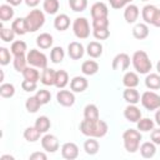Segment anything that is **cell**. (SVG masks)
I'll return each mask as SVG.
<instances>
[{
	"label": "cell",
	"mask_w": 160,
	"mask_h": 160,
	"mask_svg": "<svg viewBox=\"0 0 160 160\" xmlns=\"http://www.w3.org/2000/svg\"><path fill=\"white\" fill-rule=\"evenodd\" d=\"M59 8H60V2L59 0H44V4H42V9L46 14L49 15H54L59 11Z\"/></svg>",
	"instance_id": "obj_37"
},
{
	"label": "cell",
	"mask_w": 160,
	"mask_h": 160,
	"mask_svg": "<svg viewBox=\"0 0 160 160\" xmlns=\"http://www.w3.org/2000/svg\"><path fill=\"white\" fill-rule=\"evenodd\" d=\"M100 149V144L96 140V138H89L85 142H84V150L88 155H95L98 154Z\"/></svg>",
	"instance_id": "obj_29"
},
{
	"label": "cell",
	"mask_w": 160,
	"mask_h": 160,
	"mask_svg": "<svg viewBox=\"0 0 160 160\" xmlns=\"http://www.w3.org/2000/svg\"><path fill=\"white\" fill-rule=\"evenodd\" d=\"M141 131L135 130V129H128L122 134V140H124V148L128 152H136L140 148V141H141Z\"/></svg>",
	"instance_id": "obj_3"
},
{
	"label": "cell",
	"mask_w": 160,
	"mask_h": 160,
	"mask_svg": "<svg viewBox=\"0 0 160 160\" xmlns=\"http://www.w3.org/2000/svg\"><path fill=\"white\" fill-rule=\"evenodd\" d=\"M69 84V74L65 70H58L55 75V86L58 89H64Z\"/></svg>",
	"instance_id": "obj_32"
},
{
	"label": "cell",
	"mask_w": 160,
	"mask_h": 160,
	"mask_svg": "<svg viewBox=\"0 0 160 160\" xmlns=\"http://www.w3.org/2000/svg\"><path fill=\"white\" fill-rule=\"evenodd\" d=\"M124 116L130 122H138L141 119V111L136 105L129 104L124 110Z\"/></svg>",
	"instance_id": "obj_14"
},
{
	"label": "cell",
	"mask_w": 160,
	"mask_h": 160,
	"mask_svg": "<svg viewBox=\"0 0 160 160\" xmlns=\"http://www.w3.org/2000/svg\"><path fill=\"white\" fill-rule=\"evenodd\" d=\"M90 14L92 19H101V18H108L109 15V8L105 2H95L92 4L91 9H90Z\"/></svg>",
	"instance_id": "obj_12"
},
{
	"label": "cell",
	"mask_w": 160,
	"mask_h": 160,
	"mask_svg": "<svg viewBox=\"0 0 160 160\" xmlns=\"http://www.w3.org/2000/svg\"><path fill=\"white\" fill-rule=\"evenodd\" d=\"M158 8L155 5H151V4H148L142 8L141 10V16H142V20L145 21V24H152V20H154V16H155V12H156Z\"/></svg>",
	"instance_id": "obj_23"
},
{
	"label": "cell",
	"mask_w": 160,
	"mask_h": 160,
	"mask_svg": "<svg viewBox=\"0 0 160 160\" xmlns=\"http://www.w3.org/2000/svg\"><path fill=\"white\" fill-rule=\"evenodd\" d=\"M25 21H26V25H28V31L29 32H35L45 24V15L41 10L34 9L25 16Z\"/></svg>",
	"instance_id": "obj_4"
},
{
	"label": "cell",
	"mask_w": 160,
	"mask_h": 160,
	"mask_svg": "<svg viewBox=\"0 0 160 160\" xmlns=\"http://www.w3.org/2000/svg\"><path fill=\"white\" fill-rule=\"evenodd\" d=\"M52 42H54V39L49 32H42L36 38V45L42 50L50 49L52 46Z\"/></svg>",
	"instance_id": "obj_24"
},
{
	"label": "cell",
	"mask_w": 160,
	"mask_h": 160,
	"mask_svg": "<svg viewBox=\"0 0 160 160\" xmlns=\"http://www.w3.org/2000/svg\"><path fill=\"white\" fill-rule=\"evenodd\" d=\"M136 126H138V130H139V131L148 132V131H151V130L155 128V121L151 120L150 118H141V119L136 122Z\"/></svg>",
	"instance_id": "obj_34"
},
{
	"label": "cell",
	"mask_w": 160,
	"mask_h": 160,
	"mask_svg": "<svg viewBox=\"0 0 160 160\" xmlns=\"http://www.w3.org/2000/svg\"><path fill=\"white\" fill-rule=\"evenodd\" d=\"M109 126L104 120H88L84 119L80 122V131L89 138H102L108 134Z\"/></svg>",
	"instance_id": "obj_1"
},
{
	"label": "cell",
	"mask_w": 160,
	"mask_h": 160,
	"mask_svg": "<svg viewBox=\"0 0 160 160\" xmlns=\"http://www.w3.org/2000/svg\"><path fill=\"white\" fill-rule=\"evenodd\" d=\"M156 70H158V74H160V60L156 62Z\"/></svg>",
	"instance_id": "obj_58"
},
{
	"label": "cell",
	"mask_w": 160,
	"mask_h": 160,
	"mask_svg": "<svg viewBox=\"0 0 160 160\" xmlns=\"http://www.w3.org/2000/svg\"><path fill=\"white\" fill-rule=\"evenodd\" d=\"M92 35L96 40H106L110 36V30L108 29H92Z\"/></svg>",
	"instance_id": "obj_46"
},
{
	"label": "cell",
	"mask_w": 160,
	"mask_h": 160,
	"mask_svg": "<svg viewBox=\"0 0 160 160\" xmlns=\"http://www.w3.org/2000/svg\"><path fill=\"white\" fill-rule=\"evenodd\" d=\"M69 6L75 12H81L88 8V0H69Z\"/></svg>",
	"instance_id": "obj_44"
},
{
	"label": "cell",
	"mask_w": 160,
	"mask_h": 160,
	"mask_svg": "<svg viewBox=\"0 0 160 160\" xmlns=\"http://www.w3.org/2000/svg\"><path fill=\"white\" fill-rule=\"evenodd\" d=\"M139 75L135 71H128L125 72L122 78V84L125 88H136L139 85Z\"/></svg>",
	"instance_id": "obj_26"
},
{
	"label": "cell",
	"mask_w": 160,
	"mask_h": 160,
	"mask_svg": "<svg viewBox=\"0 0 160 160\" xmlns=\"http://www.w3.org/2000/svg\"><path fill=\"white\" fill-rule=\"evenodd\" d=\"M89 82L84 76H75L70 80V89L74 92H82L88 89Z\"/></svg>",
	"instance_id": "obj_16"
},
{
	"label": "cell",
	"mask_w": 160,
	"mask_h": 160,
	"mask_svg": "<svg viewBox=\"0 0 160 160\" xmlns=\"http://www.w3.org/2000/svg\"><path fill=\"white\" fill-rule=\"evenodd\" d=\"M50 126H51L50 119H49L48 116H45V115L39 116V118L36 119V121H35V128H36L41 134L48 132L49 129H50Z\"/></svg>",
	"instance_id": "obj_35"
},
{
	"label": "cell",
	"mask_w": 160,
	"mask_h": 160,
	"mask_svg": "<svg viewBox=\"0 0 160 160\" xmlns=\"http://www.w3.org/2000/svg\"><path fill=\"white\" fill-rule=\"evenodd\" d=\"M140 101L141 105L149 111H154L160 108V95L151 90L144 91L140 96Z\"/></svg>",
	"instance_id": "obj_5"
},
{
	"label": "cell",
	"mask_w": 160,
	"mask_h": 160,
	"mask_svg": "<svg viewBox=\"0 0 160 160\" xmlns=\"http://www.w3.org/2000/svg\"><path fill=\"white\" fill-rule=\"evenodd\" d=\"M21 74H22L25 80H30V81H35V82H38L40 80V78H41L38 68H34V66H30V65L26 66Z\"/></svg>",
	"instance_id": "obj_30"
},
{
	"label": "cell",
	"mask_w": 160,
	"mask_h": 160,
	"mask_svg": "<svg viewBox=\"0 0 160 160\" xmlns=\"http://www.w3.org/2000/svg\"><path fill=\"white\" fill-rule=\"evenodd\" d=\"M35 96H36L38 100L41 102V105L48 104V102L50 101V99H51V94H50V91H49V90H44V89L38 90V92L35 94Z\"/></svg>",
	"instance_id": "obj_45"
},
{
	"label": "cell",
	"mask_w": 160,
	"mask_h": 160,
	"mask_svg": "<svg viewBox=\"0 0 160 160\" xmlns=\"http://www.w3.org/2000/svg\"><path fill=\"white\" fill-rule=\"evenodd\" d=\"M141 1H149V0H141Z\"/></svg>",
	"instance_id": "obj_59"
},
{
	"label": "cell",
	"mask_w": 160,
	"mask_h": 160,
	"mask_svg": "<svg viewBox=\"0 0 160 160\" xmlns=\"http://www.w3.org/2000/svg\"><path fill=\"white\" fill-rule=\"evenodd\" d=\"M11 29L14 30V32L16 35H25L28 31V25L25 21V18H18L12 21L11 24Z\"/></svg>",
	"instance_id": "obj_25"
},
{
	"label": "cell",
	"mask_w": 160,
	"mask_h": 160,
	"mask_svg": "<svg viewBox=\"0 0 160 160\" xmlns=\"http://www.w3.org/2000/svg\"><path fill=\"white\" fill-rule=\"evenodd\" d=\"M55 75H56V71L51 68H45L42 69V72H41V82L46 86H51V85H55Z\"/></svg>",
	"instance_id": "obj_21"
},
{
	"label": "cell",
	"mask_w": 160,
	"mask_h": 160,
	"mask_svg": "<svg viewBox=\"0 0 160 160\" xmlns=\"http://www.w3.org/2000/svg\"><path fill=\"white\" fill-rule=\"evenodd\" d=\"M1 160H6V159H10V160H14V156H11V155H1V158H0Z\"/></svg>",
	"instance_id": "obj_57"
},
{
	"label": "cell",
	"mask_w": 160,
	"mask_h": 160,
	"mask_svg": "<svg viewBox=\"0 0 160 160\" xmlns=\"http://www.w3.org/2000/svg\"><path fill=\"white\" fill-rule=\"evenodd\" d=\"M10 50H11V54L14 56H16V55H24L25 51L28 50V46H26V42L25 41L16 40V41H12Z\"/></svg>",
	"instance_id": "obj_38"
},
{
	"label": "cell",
	"mask_w": 160,
	"mask_h": 160,
	"mask_svg": "<svg viewBox=\"0 0 160 160\" xmlns=\"http://www.w3.org/2000/svg\"><path fill=\"white\" fill-rule=\"evenodd\" d=\"M12 64H14V69H15L16 71L22 72L24 69L28 66V59H26L25 54H24V55H16V56H14Z\"/></svg>",
	"instance_id": "obj_41"
},
{
	"label": "cell",
	"mask_w": 160,
	"mask_h": 160,
	"mask_svg": "<svg viewBox=\"0 0 160 160\" xmlns=\"http://www.w3.org/2000/svg\"><path fill=\"white\" fill-rule=\"evenodd\" d=\"M70 26V18L66 14H59L54 19V28L59 31H65Z\"/></svg>",
	"instance_id": "obj_19"
},
{
	"label": "cell",
	"mask_w": 160,
	"mask_h": 160,
	"mask_svg": "<svg viewBox=\"0 0 160 160\" xmlns=\"http://www.w3.org/2000/svg\"><path fill=\"white\" fill-rule=\"evenodd\" d=\"M14 9L10 4H2L0 6V20L4 22V21H10L12 18H14Z\"/></svg>",
	"instance_id": "obj_33"
},
{
	"label": "cell",
	"mask_w": 160,
	"mask_h": 160,
	"mask_svg": "<svg viewBox=\"0 0 160 160\" xmlns=\"http://www.w3.org/2000/svg\"><path fill=\"white\" fill-rule=\"evenodd\" d=\"M84 119H88V120H99L100 119L99 109L95 104H88L84 108Z\"/></svg>",
	"instance_id": "obj_31"
},
{
	"label": "cell",
	"mask_w": 160,
	"mask_h": 160,
	"mask_svg": "<svg viewBox=\"0 0 160 160\" xmlns=\"http://www.w3.org/2000/svg\"><path fill=\"white\" fill-rule=\"evenodd\" d=\"M41 146L46 152H55L59 150V140L52 134H46L41 138Z\"/></svg>",
	"instance_id": "obj_9"
},
{
	"label": "cell",
	"mask_w": 160,
	"mask_h": 160,
	"mask_svg": "<svg viewBox=\"0 0 160 160\" xmlns=\"http://www.w3.org/2000/svg\"><path fill=\"white\" fill-rule=\"evenodd\" d=\"M56 100L61 105V106H65V108H69V106H72L74 102H75V95H74V91H69V90H59L58 94H56Z\"/></svg>",
	"instance_id": "obj_10"
},
{
	"label": "cell",
	"mask_w": 160,
	"mask_h": 160,
	"mask_svg": "<svg viewBox=\"0 0 160 160\" xmlns=\"http://www.w3.org/2000/svg\"><path fill=\"white\" fill-rule=\"evenodd\" d=\"M140 15V10L136 5L134 4H129L128 6H125V10H124V19L128 24H134Z\"/></svg>",
	"instance_id": "obj_15"
},
{
	"label": "cell",
	"mask_w": 160,
	"mask_h": 160,
	"mask_svg": "<svg viewBox=\"0 0 160 160\" xmlns=\"http://www.w3.org/2000/svg\"><path fill=\"white\" fill-rule=\"evenodd\" d=\"M65 58V51L61 46H54L50 51V60L54 62V64H59L64 60Z\"/></svg>",
	"instance_id": "obj_39"
},
{
	"label": "cell",
	"mask_w": 160,
	"mask_h": 160,
	"mask_svg": "<svg viewBox=\"0 0 160 160\" xmlns=\"http://www.w3.org/2000/svg\"><path fill=\"white\" fill-rule=\"evenodd\" d=\"M81 71L84 75H95L99 71V64L95 60H86L81 64Z\"/></svg>",
	"instance_id": "obj_28"
},
{
	"label": "cell",
	"mask_w": 160,
	"mask_h": 160,
	"mask_svg": "<svg viewBox=\"0 0 160 160\" xmlns=\"http://www.w3.org/2000/svg\"><path fill=\"white\" fill-rule=\"evenodd\" d=\"M15 35H16V34L14 32V30H12L11 28H4L2 24L0 25V38H1L2 41H5V42H11V41H14Z\"/></svg>",
	"instance_id": "obj_40"
},
{
	"label": "cell",
	"mask_w": 160,
	"mask_h": 160,
	"mask_svg": "<svg viewBox=\"0 0 160 160\" xmlns=\"http://www.w3.org/2000/svg\"><path fill=\"white\" fill-rule=\"evenodd\" d=\"M29 159H30V160H46V159H48V156H46V154H45V152L35 151V152H32V154L29 156Z\"/></svg>",
	"instance_id": "obj_52"
},
{
	"label": "cell",
	"mask_w": 160,
	"mask_h": 160,
	"mask_svg": "<svg viewBox=\"0 0 160 160\" xmlns=\"http://www.w3.org/2000/svg\"><path fill=\"white\" fill-rule=\"evenodd\" d=\"M131 1H132V0H109L110 6H111L112 9H116V10L128 6L129 4H131Z\"/></svg>",
	"instance_id": "obj_49"
},
{
	"label": "cell",
	"mask_w": 160,
	"mask_h": 160,
	"mask_svg": "<svg viewBox=\"0 0 160 160\" xmlns=\"http://www.w3.org/2000/svg\"><path fill=\"white\" fill-rule=\"evenodd\" d=\"M112 70L116 71H125L130 66V56L126 52H120L112 59Z\"/></svg>",
	"instance_id": "obj_8"
},
{
	"label": "cell",
	"mask_w": 160,
	"mask_h": 160,
	"mask_svg": "<svg viewBox=\"0 0 160 160\" xmlns=\"http://www.w3.org/2000/svg\"><path fill=\"white\" fill-rule=\"evenodd\" d=\"M149 32H150L149 26H148V24H145V22H139V24H136V25L132 28V35H134V38L138 39V40H144V39H146V38L149 36Z\"/></svg>",
	"instance_id": "obj_18"
},
{
	"label": "cell",
	"mask_w": 160,
	"mask_h": 160,
	"mask_svg": "<svg viewBox=\"0 0 160 160\" xmlns=\"http://www.w3.org/2000/svg\"><path fill=\"white\" fill-rule=\"evenodd\" d=\"M72 31L74 35L80 39H88L90 36V24L86 18H76L72 22Z\"/></svg>",
	"instance_id": "obj_6"
},
{
	"label": "cell",
	"mask_w": 160,
	"mask_h": 160,
	"mask_svg": "<svg viewBox=\"0 0 160 160\" xmlns=\"http://www.w3.org/2000/svg\"><path fill=\"white\" fill-rule=\"evenodd\" d=\"M139 150L144 159H151L156 154V145L152 141H145L140 145Z\"/></svg>",
	"instance_id": "obj_17"
},
{
	"label": "cell",
	"mask_w": 160,
	"mask_h": 160,
	"mask_svg": "<svg viewBox=\"0 0 160 160\" xmlns=\"http://www.w3.org/2000/svg\"><path fill=\"white\" fill-rule=\"evenodd\" d=\"M122 98L128 104L136 105L140 101V94L135 88H126L122 92Z\"/></svg>",
	"instance_id": "obj_20"
},
{
	"label": "cell",
	"mask_w": 160,
	"mask_h": 160,
	"mask_svg": "<svg viewBox=\"0 0 160 160\" xmlns=\"http://www.w3.org/2000/svg\"><path fill=\"white\" fill-rule=\"evenodd\" d=\"M10 60H11L10 50L6 49V48H4V46H1L0 48V64L2 66H5V65H8L10 62Z\"/></svg>",
	"instance_id": "obj_47"
},
{
	"label": "cell",
	"mask_w": 160,
	"mask_h": 160,
	"mask_svg": "<svg viewBox=\"0 0 160 160\" xmlns=\"http://www.w3.org/2000/svg\"><path fill=\"white\" fill-rule=\"evenodd\" d=\"M15 94V86L10 82H4L0 85V95L5 99L8 98H12Z\"/></svg>",
	"instance_id": "obj_43"
},
{
	"label": "cell",
	"mask_w": 160,
	"mask_h": 160,
	"mask_svg": "<svg viewBox=\"0 0 160 160\" xmlns=\"http://www.w3.org/2000/svg\"><path fill=\"white\" fill-rule=\"evenodd\" d=\"M21 88L24 91H28V92H31V91H35L36 88H38V82L35 81H30V80H25L21 82Z\"/></svg>",
	"instance_id": "obj_50"
},
{
	"label": "cell",
	"mask_w": 160,
	"mask_h": 160,
	"mask_svg": "<svg viewBox=\"0 0 160 160\" xmlns=\"http://www.w3.org/2000/svg\"><path fill=\"white\" fill-rule=\"evenodd\" d=\"M155 28H160V9L156 10L155 12V16H154V20H152V24Z\"/></svg>",
	"instance_id": "obj_53"
},
{
	"label": "cell",
	"mask_w": 160,
	"mask_h": 160,
	"mask_svg": "<svg viewBox=\"0 0 160 160\" xmlns=\"http://www.w3.org/2000/svg\"><path fill=\"white\" fill-rule=\"evenodd\" d=\"M145 86L150 90H159L160 89V74H155V72L146 74Z\"/></svg>",
	"instance_id": "obj_22"
},
{
	"label": "cell",
	"mask_w": 160,
	"mask_h": 160,
	"mask_svg": "<svg viewBox=\"0 0 160 160\" xmlns=\"http://www.w3.org/2000/svg\"><path fill=\"white\" fill-rule=\"evenodd\" d=\"M86 52L90 58H100L101 54H102V45L98 41H90L86 46Z\"/></svg>",
	"instance_id": "obj_27"
},
{
	"label": "cell",
	"mask_w": 160,
	"mask_h": 160,
	"mask_svg": "<svg viewBox=\"0 0 160 160\" xmlns=\"http://www.w3.org/2000/svg\"><path fill=\"white\" fill-rule=\"evenodd\" d=\"M131 62H132L134 69L139 74H149L152 68L151 60H150L149 55L146 54V51H144V50H136L132 54Z\"/></svg>",
	"instance_id": "obj_2"
},
{
	"label": "cell",
	"mask_w": 160,
	"mask_h": 160,
	"mask_svg": "<svg viewBox=\"0 0 160 160\" xmlns=\"http://www.w3.org/2000/svg\"><path fill=\"white\" fill-rule=\"evenodd\" d=\"M155 122L160 126V108L156 110V112H155Z\"/></svg>",
	"instance_id": "obj_56"
},
{
	"label": "cell",
	"mask_w": 160,
	"mask_h": 160,
	"mask_svg": "<svg viewBox=\"0 0 160 160\" xmlns=\"http://www.w3.org/2000/svg\"><path fill=\"white\" fill-rule=\"evenodd\" d=\"M22 1H24V0H6V2L10 4L11 6H18V5H20Z\"/></svg>",
	"instance_id": "obj_55"
},
{
	"label": "cell",
	"mask_w": 160,
	"mask_h": 160,
	"mask_svg": "<svg viewBox=\"0 0 160 160\" xmlns=\"http://www.w3.org/2000/svg\"><path fill=\"white\" fill-rule=\"evenodd\" d=\"M150 138H151V141L155 145H160V128L159 129H152Z\"/></svg>",
	"instance_id": "obj_51"
},
{
	"label": "cell",
	"mask_w": 160,
	"mask_h": 160,
	"mask_svg": "<svg viewBox=\"0 0 160 160\" xmlns=\"http://www.w3.org/2000/svg\"><path fill=\"white\" fill-rule=\"evenodd\" d=\"M26 59H28V64L30 66H34V68H38V69H45V68H48V58L40 50L31 49L28 52Z\"/></svg>",
	"instance_id": "obj_7"
},
{
	"label": "cell",
	"mask_w": 160,
	"mask_h": 160,
	"mask_svg": "<svg viewBox=\"0 0 160 160\" xmlns=\"http://www.w3.org/2000/svg\"><path fill=\"white\" fill-rule=\"evenodd\" d=\"M68 54H69L70 59H72V60H79V59H81V58L84 56L85 49H84V46H82L81 42H79V41H72V42H70L69 46H68Z\"/></svg>",
	"instance_id": "obj_13"
},
{
	"label": "cell",
	"mask_w": 160,
	"mask_h": 160,
	"mask_svg": "<svg viewBox=\"0 0 160 160\" xmlns=\"http://www.w3.org/2000/svg\"><path fill=\"white\" fill-rule=\"evenodd\" d=\"M40 135H41V132L35 128V125L26 128L25 131H24V138H25V140L29 141V142H35V141H38V140L40 139Z\"/></svg>",
	"instance_id": "obj_36"
},
{
	"label": "cell",
	"mask_w": 160,
	"mask_h": 160,
	"mask_svg": "<svg viewBox=\"0 0 160 160\" xmlns=\"http://www.w3.org/2000/svg\"><path fill=\"white\" fill-rule=\"evenodd\" d=\"M40 106H41V102L38 100L36 96H30V98L26 99L25 108H26V110H28L29 112H31V114L36 112V111L40 109Z\"/></svg>",
	"instance_id": "obj_42"
},
{
	"label": "cell",
	"mask_w": 160,
	"mask_h": 160,
	"mask_svg": "<svg viewBox=\"0 0 160 160\" xmlns=\"http://www.w3.org/2000/svg\"><path fill=\"white\" fill-rule=\"evenodd\" d=\"M24 1L29 8H35L40 4V0H24Z\"/></svg>",
	"instance_id": "obj_54"
},
{
	"label": "cell",
	"mask_w": 160,
	"mask_h": 160,
	"mask_svg": "<svg viewBox=\"0 0 160 160\" xmlns=\"http://www.w3.org/2000/svg\"><path fill=\"white\" fill-rule=\"evenodd\" d=\"M109 18L92 19V29H108L109 28Z\"/></svg>",
	"instance_id": "obj_48"
},
{
	"label": "cell",
	"mask_w": 160,
	"mask_h": 160,
	"mask_svg": "<svg viewBox=\"0 0 160 160\" xmlns=\"http://www.w3.org/2000/svg\"><path fill=\"white\" fill-rule=\"evenodd\" d=\"M61 155L66 160H75L79 156V146L75 142H65L61 146Z\"/></svg>",
	"instance_id": "obj_11"
}]
</instances>
